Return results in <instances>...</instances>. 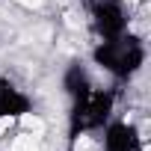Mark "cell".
<instances>
[{
	"label": "cell",
	"mask_w": 151,
	"mask_h": 151,
	"mask_svg": "<svg viewBox=\"0 0 151 151\" xmlns=\"http://www.w3.org/2000/svg\"><path fill=\"white\" fill-rule=\"evenodd\" d=\"M12 151H45L42 148V136L39 133H24L12 142Z\"/></svg>",
	"instance_id": "cell-1"
},
{
	"label": "cell",
	"mask_w": 151,
	"mask_h": 151,
	"mask_svg": "<svg viewBox=\"0 0 151 151\" xmlns=\"http://www.w3.org/2000/svg\"><path fill=\"white\" fill-rule=\"evenodd\" d=\"M21 124L27 127V133H42V130H45V122H42L39 116H30V113L21 116Z\"/></svg>",
	"instance_id": "cell-2"
},
{
	"label": "cell",
	"mask_w": 151,
	"mask_h": 151,
	"mask_svg": "<svg viewBox=\"0 0 151 151\" xmlns=\"http://www.w3.org/2000/svg\"><path fill=\"white\" fill-rule=\"evenodd\" d=\"M12 122H15L12 116H0V136H3V133H6L9 127H12Z\"/></svg>",
	"instance_id": "cell-3"
},
{
	"label": "cell",
	"mask_w": 151,
	"mask_h": 151,
	"mask_svg": "<svg viewBox=\"0 0 151 151\" xmlns=\"http://www.w3.org/2000/svg\"><path fill=\"white\" fill-rule=\"evenodd\" d=\"M21 6H30V9H36V6H42V0H18Z\"/></svg>",
	"instance_id": "cell-4"
},
{
	"label": "cell",
	"mask_w": 151,
	"mask_h": 151,
	"mask_svg": "<svg viewBox=\"0 0 151 151\" xmlns=\"http://www.w3.org/2000/svg\"><path fill=\"white\" fill-rule=\"evenodd\" d=\"M74 148H77V151H86V148H89V139H86V136L77 139V145H74Z\"/></svg>",
	"instance_id": "cell-5"
}]
</instances>
